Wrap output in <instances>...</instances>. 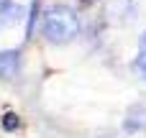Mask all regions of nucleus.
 <instances>
[{"label":"nucleus","mask_w":146,"mask_h":138,"mask_svg":"<svg viewBox=\"0 0 146 138\" xmlns=\"http://www.w3.org/2000/svg\"><path fill=\"white\" fill-rule=\"evenodd\" d=\"M41 33L49 44H69L80 33V18L69 5H51L41 15Z\"/></svg>","instance_id":"obj_1"},{"label":"nucleus","mask_w":146,"mask_h":138,"mask_svg":"<svg viewBox=\"0 0 146 138\" xmlns=\"http://www.w3.org/2000/svg\"><path fill=\"white\" fill-rule=\"evenodd\" d=\"M18 72H21V51L18 49L0 51V77L3 79H15Z\"/></svg>","instance_id":"obj_2"},{"label":"nucleus","mask_w":146,"mask_h":138,"mask_svg":"<svg viewBox=\"0 0 146 138\" xmlns=\"http://www.w3.org/2000/svg\"><path fill=\"white\" fill-rule=\"evenodd\" d=\"M23 18V8L15 0H0V28H8Z\"/></svg>","instance_id":"obj_3"},{"label":"nucleus","mask_w":146,"mask_h":138,"mask_svg":"<svg viewBox=\"0 0 146 138\" xmlns=\"http://www.w3.org/2000/svg\"><path fill=\"white\" fill-rule=\"evenodd\" d=\"M144 128H146V108L136 105V108H131V113L126 118V131L136 133V131H144Z\"/></svg>","instance_id":"obj_4"},{"label":"nucleus","mask_w":146,"mask_h":138,"mask_svg":"<svg viewBox=\"0 0 146 138\" xmlns=\"http://www.w3.org/2000/svg\"><path fill=\"white\" fill-rule=\"evenodd\" d=\"M133 67H136V72H139V74L146 79V33L141 36V44H139V54H136Z\"/></svg>","instance_id":"obj_5"},{"label":"nucleus","mask_w":146,"mask_h":138,"mask_svg":"<svg viewBox=\"0 0 146 138\" xmlns=\"http://www.w3.org/2000/svg\"><path fill=\"white\" fill-rule=\"evenodd\" d=\"M18 125H21V120H18L15 113H5V115H3V128H5V131H15Z\"/></svg>","instance_id":"obj_6"}]
</instances>
